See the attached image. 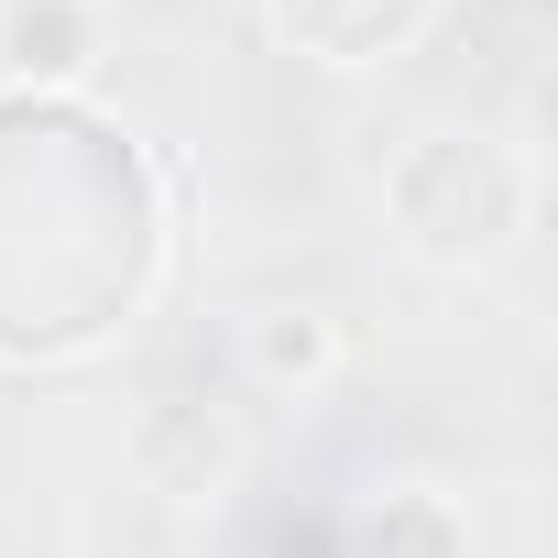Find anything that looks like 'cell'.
Segmentation results:
<instances>
[{
    "label": "cell",
    "instance_id": "cell-1",
    "mask_svg": "<svg viewBox=\"0 0 558 558\" xmlns=\"http://www.w3.org/2000/svg\"><path fill=\"white\" fill-rule=\"evenodd\" d=\"M395 219L427 263H482L504 252V230L525 219V175L504 143L482 132H427L405 165H395Z\"/></svg>",
    "mask_w": 558,
    "mask_h": 558
},
{
    "label": "cell",
    "instance_id": "cell-2",
    "mask_svg": "<svg viewBox=\"0 0 558 558\" xmlns=\"http://www.w3.org/2000/svg\"><path fill=\"white\" fill-rule=\"evenodd\" d=\"M99 56V23H88V0H0V66H23V77H66Z\"/></svg>",
    "mask_w": 558,
    "mask_h": 558
},
{
    "label": "cell",
    "instance_id": "cell-3",
    "mask_svg": "<svg viewBox=\"0 0 558 558\" xmlns=\"http://www.w3.org/2000/svg\"><path fill=\"white\" fill-rule=\"evenodd\" d=\"M252 362H263V373H318V362H329V329H318V318H274V329L252 340Z\"/></svg>",
    "mask_w": 558,
    "mask_h": 558
}]
</instances>
